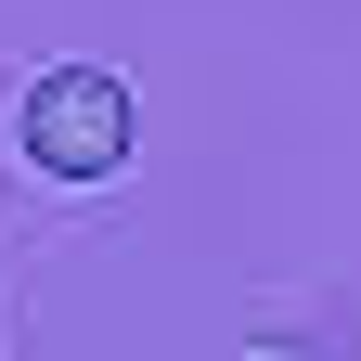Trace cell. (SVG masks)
<instances>
[{"label":"cell","mask_w":361,"mask_h":361,"mask_svg":"<svg viewBox=\"0 0 361 361\" xmlns=\"http://www.w3.org/2000/svg\"><path fill=\"white\" fill-rule=\"evenodd\" d=\"M13 142H26L39 180H116V168H129V78L52 65V78L13 104Z\"/></svg>","instance_id":"obj_1"},{"label":"cell","mask_w":361,"mask_h":361,"mask_svg":"<svg viewBox=\"0 0 361 361\" xmlns=\"http://www.w3.org/2000/svg\"><path fill=\"white\" fill-rule=\"evenodd\" d=\"M233 361H310V348H297V336H245Z\"/></svg>","instance_id":"obj_2"}]
</instances>
